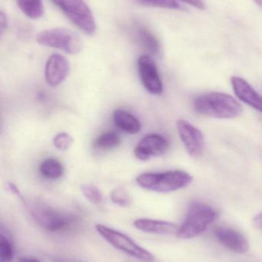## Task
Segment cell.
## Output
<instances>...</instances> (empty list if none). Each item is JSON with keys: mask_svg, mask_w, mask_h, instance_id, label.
<instances>
[{"mask_svg": "<svg viewBox=\"0 0 262 262\" xmlns=\"http://www.w3.org/2000/svg\"><path fill=\"white\" fill-rule=\"evenodd\" d=\"M195 111L205 116L219 119L237 118L243 113V106L233 97L221 92H209L197 97Z\"/></svg>", "mask_w": 262, "mask_h": 262, "instance_id": "6da1fadb", "label": "cell"}, {"mask_svg": "<svg viewBox=\"0 0 262 262\" xmlns=\"http://www.w3.org/2000/svg\"><path fill=\"white\" fill-rule=\"evenodd\" d=\"M24 203L35 223L47 232H64L76 223L75 215L54 209L43 202L24 200Z\"/></svg>", "mask_w": 262, "mask_h": 262, "instance_id": "7a4b0ae2", "label": "cell"}, {"mask_svg": "<svg viewBox=\"0 0 262 262\" xmlns=\"http://www.w3.org/2000/svg\"><path fill=\"white\" fill-rule=\"evenodd\" d=\"M192 177L183 170L164 172H145L140 174L136 182L141 187L157 192H170L190 184Z\"/></svg>", "mask_w": 262, "mask_h": 262, "instance_id": "3957f363", "label": "cell"}, {"mask_svg": "<svg viewBox=\"0 0 262 262\" xmlns=\"http://www.w3.org/2000/svg\"><path fill=\"white\" fill-rule=\"evenodd\" d=\"M217 212L213 208L201 203H194L189 206L186 219L176 232L182 239L195 238L206 230L215 221Z\"/></svg>", "mask_w": 262, "mask_h": 262, "instance_id": "277c9868", "label": "cell"}, {"mask_svg": "<svg viewBox=\"0 0 262 262\" xmlns=\"http://www.w3.org/2000/svg\"><path fill=\"white\" fill-rule=\"evenodd\" d=\"M97 232L115 249L141 261H155V256L126 234L103 224L95 225Z\"/></svg>", "mask_w": 262, "mask_h": 262, "instance_id": "5b68a950", "label": "cell"}, {"mask_svg": "<svg viewBox=\"0 0 262 262\" xmlns=\"http://www.w3.org/2000/svg\"><path fill=\"white\" fill-rule=\"evenodd\" d=\"M35 39L41 46L59 49L70 55H76L83 50L81 38L75 32L64 28L42 31L37 34Z\"/></svg>", "mask_w": 262, "mask_h": 262, "instance_id": "8992f818", "label": "cell"}, {"mask_svg": "<svg viewBox=\"0 0 262 262\" xmlns=\"http://www.w3.org/2000/svg\"><path fill=\"white\" fill-rule=\"evenodd\" d=\"M52 3L68 18L88 35L96 32V23L93 14L84 0H52Z\"/></svg>", "mask_w": 262, "mask_h": 262, "instance_id": "52a82bcc", "label": "cell"}, {"mask_svg": "<svg viewBox=\"0 0 262 262\" xmlns=\"http://www.w3.org/2000/svg\"><path fill=\"white\" fill-rule=\"evenodd\" d=\"M138 69L145 89L152 95H161L163 82L154 60L149 55H142L138 59Z\"/></svg>", "mask_w": 262, "mask_h": 262, "instance_id": "ba28073f", "label": "cell"}, {"mask_svg": "<svg viewBox=\"0 0 262 262\" xmlns=\"http://www.w3.org/2000/svg\"><path fill=\"white\" fill-rule=\"evenodd\" d=\"M177 129L189 155L192 157L201 155L205 145L204 136L201 131L185 120L177 121Z\"/></svg>", "mask_w": 262, "mask_h": 262, "instance_id": "9c48e42d", "label": "cell"}, {"mask_svg": "<svg viewBox=\"0 0 262 262\" xmlns=\"http://www.w3.org/2000/svg\"><path fill=\"white\" fill-rule=\"evenodd\" d=\"M169 143L167 139L158 134L145 136L135 148V155L142 161L152 157H159L167 151Z\"/></svg>", "mask_w": 262, "mask_h": 262, "instance_id": "30bf717a", "label": "cell"}, {"mask_svg": "<svg viewBox=\"0 0 262 262\" xmlns=\"http://www.w3.org/2000/svg\"><path fill=\"white\" fill-rule=\"evenodd\" d=\"M70 71V64L66 57L59 54H52L45 69L46 82L51 87H57L67 78Z\"/></svg>", "mask_w": 262, "mask_h": 262, "instance_id": "8fae6325", "label": "cell"}, {"mask_svg": "<svg viewBox=\"0 0 262 262\" xmlns=\"http://www.w3.org/2000/svg\"><path fill=\"white\" fill-rule=\"evenodd\" d=\"M215 235L220 243L235 253H246L249 250L247 239L235 229L218 227L215 229Z\"/></svg>", "mask_w": 262, "mask_h": 262, "instance_id": "7c38bea8", "label": "cell"}, {"mask_svg": "<svg viewBox=\"0 0 262 262\" xmlns=\"http://www.w3.org/2000/svg\"><path fill=\"white\" fill-rule=\"evenodd\" d=\"M232 88L238 99L262 113V97L249 82L238 76L231 79Z\"/></svg>", "mask_w": 262, "mask_h": 262, "instance_id": "4fadbf2b", "label": "cell"}, {"mask_svg": "<svg viewBox=\"0 0 262 262\" xmlns=\"http://www.w3.org/2000/svg\"><path fill=\"white\" fill-rule=\"evenodd\" d=\"M134 226L141 232L155 235H176L178 231V227L173 223L150 219H138L134 222Z\"/></svg>", "mask_w": 262, "mask_h": 262, "instance_id": "5bb4252c", "label": "cell"}, {"mask_svg": "<svg viewBox=\"0 0 262 262\" xmlns=\"http://www.w3.org/2000/svg\"><path fill=\"white\" fill-rule=\"evenodd\" d=\"M113 120L115 125L129 134H138L141 130V123L133 115L126 111L117 110L114 112Z\"/></svg>", "mask_w": 262, "mask_h": 262, "instance_id": "9a60e30c", "label": "cell"}, {"mask_svg": "<svg viewBox=\"0 0 262 262\" xmlns=\"http://www.w3.org/2000/svg\"><path fill=\"white\" fill-rule=\"evenodd\" d=\"M135 32L137 39L149 53L156 55L159 52V41L147 27L143 25H137Z\"/></svg>", "mask_w": 262, "mask_h": 262, "instance_id": "2e32d148", "label": "cell"}, {"mask_svg": "<svg viewBox=\"0 0 262 262\" xmlns=\"http://www.w3.org/2000/svg\"><path fill=\"white\" fill-rule=\"evenodd\" d=\"M40 174L49 180H58L63 177L64 169L63 165L55 159H47L40 165Z\"/></svg>", "mask_w": 262, "mask_h": 262, "instance_id": "e0dca14e", "label": "cell"}, {"mask_svg": "<svg viewBox=\"0 0 262 262\" xmlns=\"http://www.w3.org/2000/svg\"><path fill=\"white\" fill-rule=\"evenodd\" d=\"M20 10L29 18L37 19L44 13L43 0H16Z\"/></svg>", "mask_w": 262, "mask_h": 262, "instance_id": "ac0fdd59", "label": "cell"}, {"mask_svg": "<svg viewBox=\"0 0 262 262\" xmlns=\"http://www.w3.org/2000/svg\"><path fill=\"white\" fill-rule=\"evenodd\" d=\"M14 258V243L9 232L1 229L0 262H12Z\"/></svg>", "mask_w": 262, "mask_h": 262, "instance_id": "d6986e66", "label": "cell"}, {"mask_svg": "<svg viewBox=\"0 0 262 262\" xmlns=\"http://www.w3.org/2000/svg\"><path fill=\"white\" fill-rule=\"evenodd\" d=\"M121 144V137L114 131H109L97 137L94 147L102 150L115 149Z\"/></svg>", "mask_w": 262, "mask_h": 262, "instance_id": "ffe728a7", "label": "cell"}, {"mask_svg": "<svg viewBox=\"0 0 262 262\" xmlns=\"http://www.w3.org/2000/svg\"><path fill=\"white\" fill-rule=\"evenodd\" d=\"M83 195L92 204L99 205L103 203V195L97 186L92 184H83L80 186Z\"/></svg>", "mask_w": 262, "mask_h": 262, "instance_id": "44dd1931", "label": "cell"}, {"mask_svg": "<svg viewBox=\"0 0 262 262\" xmlns=\"http://www.w3.org/2000/svg\"><path fill=\"white\" fill-rule=\"evenodd\" d=\"M110 196L113 203L121 207H128L132 203V197L126 188L122 186L115 188L111 192Z\"/></svg>", "mask_w": 262, "mask_h": 262, "instance_id": "7402d4cb", "label": "cell"}, {"mask_svg": "<svg viewBox=\"0 0 262 262\" xmlns=\"http://www.w3.org/2000/svg\"><path fill=\"white\" fill-rule=\"evenodd\" d=\"M137 3L147 7L167 9H181V5L176 0H135Z\"/></svg>", "mask_w": 262, "mask_h": 262, "instance_id": "603a6c76", "label": "cell"}, {"mask_svg": "<svg viewBox=\"0 0 262 262\" xmlns=\"http://www.w3.org/2000/svg\"><path fill=\"white\" fill-rule=\"evenodd\" d=\"M73 138L67 133H59L53 139V144L59 150H67L72 146Z\"/></svg>", "mask_w": 262, "mask_h": 262, "instance_id": "cb8c5ba5", "label": "cell"}, {"mask_svg": "<svg viewBox=\"0 0 262 262\" xmlns=\"http://www.w3.org/2000/svg\"><path fill=\"white\" fill-rule=\"evenodd\" d=\"M8 28V18L6 14L3 11H1L0 14V29H1V34L4 33Z\"/></svg>", "mask_w": 262, "mask_h": 262, "instance_id": "d4e9b609", "label": "cell"}, {"mask_svg": "<svg viewBox=\"0 0 262 262\" xmlns=\"http://www.w3.org/2000/svg\"><path fill=\"white\" fill-rule=\"evenodd\" d=\"M180 1L184 2L198 9H205L206 8V5L203 3V0H180Z\"/></svg>", "mask_w": 262, "mask_h": 262, "instance_id": "484cf974", "label": "cell"}, {"mask_svg": "<svg viewBox=\"0 0 262 262\" xmlns=\"http://www.w3.org/2000/svg\"><path fill=\"white\" fill-rule=\"evenodd\" d=\"M254 223L255 226H256L257 229H259L262 232V212L255 215L254 218Z\"/></svg>", "mask_w": 262, "mask_h": 262, "instance_id": "4316f807", "label": "cell"}, {"mask_svg": "<svg viewBox=\"0 0 262 262\" xmlns=\"http://www.w3.org/2000/svg\"><path fill=\"white\" fill-rule=\"evenodd\" d=\"M18 262H41L39 260L32 257H20L18 260Z\"/></svg>", "mask_w": 262, "mask_h": 262, "instance_id": "83f0119b", "label": "cell"}, {"mask_svg": "<svg viewBox=\"0 0 262 262\" xmlns=\"http://www.w3.org/2000/svg\"><path fill=\"white\" fill-rule=\"evenodd\" d=\"M254 1H255L258 6H261L262 8V0H254Z\"/></svg>", "mask_w": 262, "mask_h": 262, "instance_id": "f1b7e54d", "label": "cell"}]
</instances>
